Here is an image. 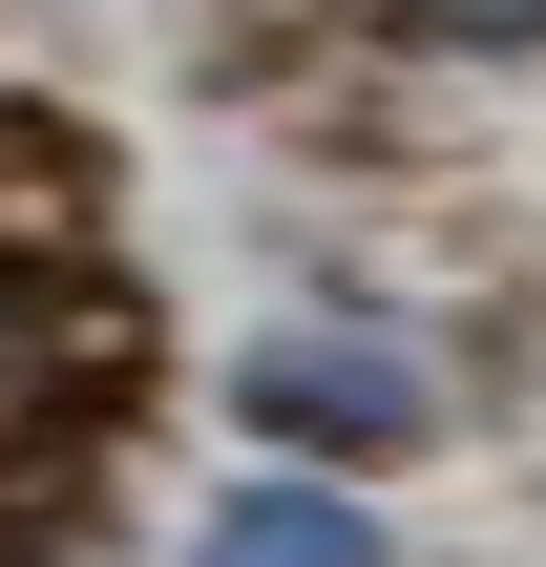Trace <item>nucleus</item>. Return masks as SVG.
I'll return each instance as SVG.
<instances>
[{
  "instance_id": "obj_2",
  "label": "nucleus",
  "mask_w": 546,
  "mask_h": 567,
  "mask_svg": "<svg viewBox=\"0 0 546 567\" xmlns=\"http://www.w3.org/2000/svg\"><path fill=\"white\" fill-rule=\"evenodd\" d=\"M189 567H400V526H379L337 463H253V484H210Z\"/></svg>"
},
{
  "instance_id": "obj_3",
  "label": "nucleus",
  "mask_w": 546,
  "mask_h": 567,
  "mask_svg": "<svg viewBox=\"0 0 546 567\" xmlns=\"http://www.w3.org/2000/svg\"><path fill=\"white\" fill-rule=\"evenodd\" d=\"M400 42H442V63H546V0H379Z\"/></svg>"
},
{
  "instance_id": "obj_1",
  "label": "nucleus",
  "mask_w": 546,
  "mask_h": 567,
  "mask_svg": "<svg viewBox=\"0 0 546 567\" xmlns=\"http://www.w3.org/2000/svg\"><path fill=\"white\" fill-rule=\"evenodd\" d=\"M231 421H253V463H337V484H358V463H421V358L295 316V337L231 358Z\"/></svg>"
}]
</instances>
